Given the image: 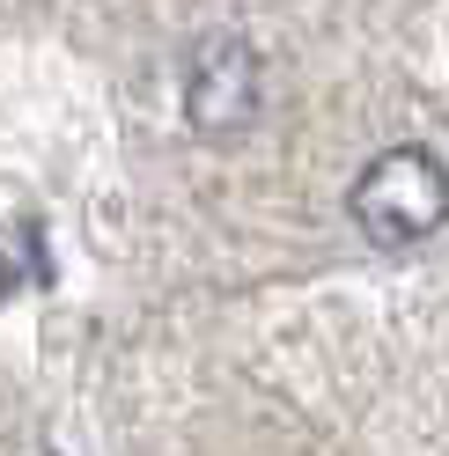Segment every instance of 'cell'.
I'll use <instances>...</instances> for the list:
<instances>
[{
    "label": "cell",
    "instance_id": "3957f363",
    "mask_svg": "<svg viewBox=\"0 0 449 456\" xmlns=\"http://www.w3.org/2000/svg\"><path fill=\"white\" fill-rule=\"evenodd\" d=\"M45 280H52V250H45V228H37V221H8V228H0V295L45 288Z\"/></svg>",
    "mask_w": 449,
    "mask_h": 456
},
{
    "label": "cell",
    "instance_id": "7a4b0ae2",
    "mask_svg": "<svg viewBox=\"0 0 449 456\" xmlns=\"http://www.w3.org/2000/svg\"><path fill=\"white\" fill-rule=\"evenodd\" d=\"M258 103H265V67L250 52V37H236V30L192 37V52H184V118H192V133L236 140V133L258 126Z\"/></svg>",
    "mask_w": 449,
    "mask_h": 456
},
{
    "label": "cell",
    "instance_id": "6da1fadb",
    "mask_svg": "<svg viewBox=\"0 0 449 456\" xmlns=\"http://www.w3.org/2000/svg\"><path fill=\"white\" fill-rule=\"evenodd\" d=\"M354 228L376 250H420L449 221V169L428 148H383L347 191Z\"/></svg>",
    "mask_w": 449,
    "mask_h": 456
}]
</instances>
